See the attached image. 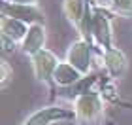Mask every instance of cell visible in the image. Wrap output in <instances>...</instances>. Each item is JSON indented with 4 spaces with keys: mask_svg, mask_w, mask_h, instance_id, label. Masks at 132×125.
<instances>
[{
    "mask_svg": "<svg viewBox=\"0 0 132 125\" xmlns=\"http://www.w3.org/2000/svg\"><path fill=\"white\" fill-rule=\"evenodd\" d=\"M108 10L111 11L113 15L119 17H132V0H111L108 4Z\"/></svg>",
    "mask_w": 132,
    "mask_h": 125,
    "instance_id": "cell-12",
    "label": "cell"
},
{
    "mask_svg": "<svg viewBox=\"0 0 132 125\" xmlns=\"http://www.w3.org/2000/svg\"><path fill=\"white\" fill-rule=\"evenodd\" d=\"M100 112H102V100L96 93L87 91L76 99V116L81 123L93 121Z\"/></svg>",
    "mask_w": 132,
    "mask_h": 125,
    "instance_id": "cell-5",
    "label": "cell"
},
{
    "mask_svg": "<svg viewBox=\"0 0 132 125\" xmlns=\"http://www.w3.org/2000/svg\"><path fill=\"white\" fill-rule=\"evenodd\" d=\"M45 44V25H30L25 40H23V51L27 55H34L40 49H44Z\"/></svg>",
    "mask_w": 132,
    "mask_h": 125,
    "instance_id": "cell-7",
    "label": "cell"
},
{
    "mask_svg": "<svg viewBox=\"0 0 132 125\" xmlns=\"http://www.w3.org/2000/svg\"><path fill=\"white\" fill-rule=\"evenodd\" d=\"M32 59V68H34V74L36 78H38L40 82H45V83H51L55 82V70L59 67V59L53 51L49 49H40L38 53H34V55H30Z\"/></svg>",
    "mask_w": 132,
    "mask_h": 125,
    "instance_id": "cell-3",
    "label": "cell"
},
{
    "mask_svg": "<svg viewBox=\"0 0 132 125\" xmlns=\"http://www.w3.org/2000/svg\"><path fill=\"white\" fill-rule=\"evenodd\" d=\"M104 64L106 68L110 70L111 76H121L125 70H127V55H125L123 49L119 47H110V49H104Z\"/></svg>",
    "mask_w": 132,
    "mask_h": 125,
    "instance_id": "cell-9",
    "label": "cell"
},
{
    "mask_svg": "<svg viewBox=\"0 0 132 125\" xmlns=\"http://www.w3.org/2000/svg\"><path fill=\"white\" fill-rule=\"evenodd\" d=\"M10 2H19V4H38V0H10Z\"/></svg>",
    "mask_w": 132,
    "mask_h": 125,
    "instance_id": "cell-15",
    "label": "cell"
},
{
    "mask_svg": "<svg viewBox=\"0 0 132 125\" xmlns=\"http://www.w3.org/2000/svg\"><path fill=\"white\" fill-rule=\"evenodd\" d=\"M53 78H55V82L59 83V85L68 87V85H74V83H77L81 80V72L66 61V63H59V67H57Z\"/></svg>",
    "mask_w": 132,
    "mask_h": 125,
    "instance_id": "cell-10",
    "label": "cell"
},
{
    "mask_svg": "<svg viewBox=\"0 0 132 125\" xmlns=\"http://www.w3.org/2000/svg\"><path fill=\"white\" fill-rule=\"evenodd\" d=\"M13 49H15V42L10 40L8 36H2V53H8V51L13 53Z\"/></svg>",
    "mask_w": 132,
    "mask_h": 125,
    "instance_id": "cell-13",
    "label": "cell"
},
{
    "mask_svg": "<svg viewBox=\"0 0 132 125\" xmlns=\"http://www.w3.org/2000/svg\"><path fill=\"white\" fill-rule=\"evenodd\" d=\"M66 117H72V112L59 108V106H49V108H42L34 112L23 125H49L55 120H66Z\"/></svg>",
    "mask_w": 132,
    "mask_h": 125,
    "instance_id": "cell-6",
    "label": "cell"
},
{
    "mask_svg": "<svg viewBox=\"0 0 132 125\" xmlns=\"http://www.w3.org/2000/svg\"><path fill=\"white\" fill-rule=\"evenodd\" d=\"M89 0H62V11L74 27H77L81 23V17L85 13Z\"/></svg>",
    "mask_w": 132,
    "mask_h": 125,
    "instance_id": "cell-11",
    "label": "cell"
},
{
    "mask_svg": "<svg viewBox=\"0 0 132 125\" xmlns=\"http://www.w3.org/2000/svg\"><path fill=\"white\" fill-rule=\"evenodd\" d=\"M10 78H11V68H10L8 61H2V83H6Z\"/></svg>",
    "mask_w": 132,
    "mask_h": 125,
    "instance_id": "cell-14",
    "label": "cell"
},
{
    "mask_svg": "<svg viewBox=\"0 0 132 125\" xmlns=\"http://www.w3.org/2000/svg\"><path fill=\"white\" fill-rule=\"evenodd\" d=\"M98 2H100L102 6H108V4H110V2H111V0H98Z\"/></svg>",
    "mask_w": 132,
    "mask_h": 125,
    "instance_id": "cell-16",
    "label": "cell"
},
{
    "mask_svg": "<svg viewBox=\"0 0 132 125\" xmlns=\"http://www.w3.org/2000/svg\"><path fill=\"white\" fill-rule=\"evenodd\" d=\"M0 31H2V36H8L13 42H23L27 32H28V25L19 21V19H15V17L2 15V19H0Z\"/></svg>",
    "mask_w": 132,
    "mask_h": 125,
    "instance_id": "cell-8",
    "label": "cell"
},
{
    "mask_svg": "<svg viewBox=\"0 0 132 125\" xmlns=\"http://www.w3.org/2000/svg\"><path fill=\"white\" fill-rule=\"evenodd\" d=\"M2 15L15 17L23 23L30 25H45V15L44 11L38 8V4H19V2H10V0H2Z\"/></svg>",
    "mask_w": 132,
    "mask_h": 125,
    "instance_id": "cell-2",
    "label": "cell"
},
{
    "mask_svg": "<svg viewBox=\"0 0 132 125\" xmlns=\"http://www.w3.org/2000/svg\"><path fill=\"white\" fill-rule=\"evenodd\" d=\"M66 61L72 67H76L81 74H87L93 63V44L83 38L72 42L68 47V53H66Z\"/></svg>",
    "mask_w": 132,
    "mask_h": 125,
    "instance_id": "cell-4",
    "label": "cell"
},
{
    "mask_svg": "<svg viewBox=\"0 0 132 125\" xmlns=\"http://www.w3.org/2000/svg\"><path fill=\"white\" fill-rule=\"evenodd\" d=\"M111 17L113 13L100 4H93V40L102 47L110 49L111 46Z\"/></svg>",
    "mask_w": 132,
    "mask_h": 125,
    "instance_id": "cell-1",
    "label": "cell"
}]
</instances>
